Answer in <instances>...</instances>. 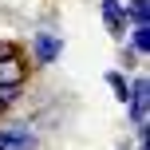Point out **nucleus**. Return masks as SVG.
<instances>
[{"label":"nucleus","mask_w":150,"mask_h":150,"mask_svg":"<svg viewBox=\"0 0 150 150\" xmlns=\"http://www.w3.org/2000/svg\"><path fill=\"white\" fill-rule=\"evenodd\" d=\"M107 87L115 91L119 103H127V99H130V83H127V75H122V71H107Z\"/></svg>","instance_id":"8"},{"label":"nucleus","mask_w":150,"mask_h":150,"mask_svg":"<svg viewBox=\"0 0 150 150\" xmlns=\"http://www.w3.org/2000/svg\"><path fill=\"white\" fill-rule=\"evenodd\" d=\"M28 79V63L20 55H4L0 59V87H24Z\"/></svg>","instance_id":"5"},{"label":"nucleus","mask_w":150,"mask_h":150,"mask_svg":"<svg viewBox=\"0 0 150 150\" xmlns=\"http://www.w3.org/2000/svg\"><path fill=\"white\" fill-rule=\"evenodd\" d=\"M130 52L138 59L150 52V24H130Z\"/></svg>","instance_id":"7"},{"label":"nucleus","mask_w":150,"mask_h":150,"mask_svg":"<svg viewBox=\"0 0 150 150\" xmlns=\"http://www.w3.org/2000/svg\"><path fill=\"white\" fill-rule=\"evenodd\" d=\"M122 107L130 111V127H134V130L150 127V122H146V115H150V79H146V75H134V79H130V99Z\"/></svg>","instance_id":"1"},{"label":"nucleus","mask_w":150,"mask_h":150,"mask_svg":"<svg viewBox=\"0 0 150 150\" xmlns=\"http://www.w3.org/2000/svg\"><path fill=\"white\" fill-rule=\"evenodd\" d=\"M63 55V36H55V32H36L32 36V59L44 67V63H55Z\"/></svg>","instance_id":"2"},{"label":"nucleus","mask_w":150,"mask_h":150,"mask_svg":"<svg viewBox=\"0 0 150 150\" xmlns=\"http://www.w3.org/2000/svg\"><path fill=\"white\" fill-rule=\"evenodd\" d=\"M127 24H150V0H122Z\"/></svg>","instance_id":"6"},{"label":"nucleus","mask_w":150,"mask_h":150,"mask_svg":"<svg viewBox=\"0 0 150 150\" xmlns=\"http://www.w3.org/2000/svg\"><path fill=\"white\" fill-rule=\"evenodd\" d=\"M36 146V130L32 127H0V150H32Z\"/></svg>","instance_id":"3"},{"label":"nucleus","mask_w":150,"mask_h":150,"mask_svg":"<svg viewBox=\"0 0 150 150\" xmlns=\"http://www.w3.org/2000/svg\"><path fill=\"white\" fill-rule=\"evenodd\" d=\"M99 12H103V24L115 40L127 36V16H122V0H99Z\"/></svg>","instance_id":"4"},{"label":"nucleus","mask_w":150,"mask_h":150,"mask_svg":"<svg viewBox=\"0 0 150 150\" xmlns=\"http://www.w3.org/2000/svg\"><path fill=\"white\" fill-rule=\"evenodd\" d=\"M138 150H150V146H146V142H138Z\"/></svg>","instance_id":"12"},{"label":"nucleus","mask_w":150,"mask_h":150,"mask_svg":"<svg viewBox=\"0 0 150 150\" xmlns=\"http://www.w3.org/2000/svg\"><path fill=\"white\" fill-rule=\"evenodd\" d=\"M122 63H127V67H134V63H138V55L130 52V47H122Z\"/></svg>","instance_id":"10"},{"label":"nucleus","mask_w":150,"mask_h":150,"mask_svg":"<svg viewBox=\"0 0 150 150\" xmlns=\"http://www.w3.org/2000/svg\"><path fill=\"white\" fill-rule=\"evenodd\" d=\"M4 55H20V47L8 44V40H0V59H4Z\"/></svg>","instance_id":"9"},{"label":"nucleus","mask_w":150,"mask_h":150,"mask_svg":"<svg viewBox=\"0 0 150 150\" xmlns=\"http://www.w3.org/2000/svg\"><path fill=\"white\" fill-rule=\"evenodd\" d=\"M4 111H8V107H4V103H0V119H4Z\"/></svg>","instance_id":"11"}]
</instances>
